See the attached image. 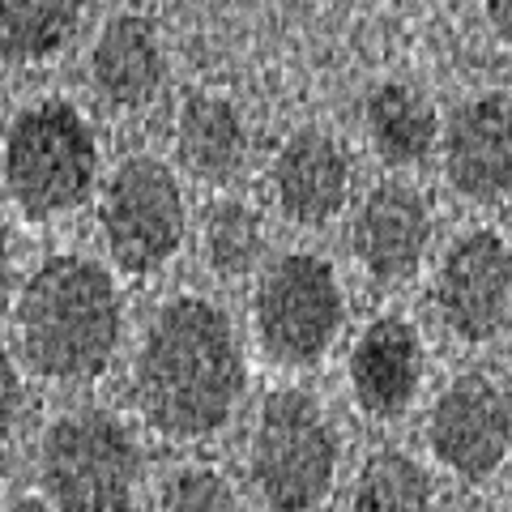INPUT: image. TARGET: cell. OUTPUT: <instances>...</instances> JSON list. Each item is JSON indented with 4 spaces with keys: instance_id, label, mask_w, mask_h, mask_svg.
<instances>
[{
    "instance_id": "ba28073f",
    "label": "cell",
    "mask_w": 512,
    "mask_h": 512,
    "mask_svg": "<svg viewBox=\"0 0 512 512\" xmlns=\"http://www.w3.org/2000/svg\"><path fill=\"white\" fill-rule=\"evenodd\" d=\"M431 453L466 483H483L512 453V402L495 380L466 372L448 380L427 427Z\"/></svg>"
},
{
    "instance_id": "d4e9b609",
    "label": "cell",
    "mask_w": 512,
    "mask_h": 512,
    "mask_svg": "<svg viewBox=\"0 0 512 512\" xmlns=\"http://www.w3.org/2000/svg\"><path fill=\"white\" fill-rule=\"evenodd\" d=\"M508 363H512V320H508Z\"/></svg>"
},
{
    "instance_id": "6da1fadb",
    "label": "cell",
    "mask_w": 512,
    "mask_h": 512,
    "mask_svg": "<svg viewBox=\"0 0 512 512\" xmlns=\"http://www.w3.org/2000/svg\"><path fill=\"white\" fill-rule=\"evenodd\" d=\"M244 393V355L214 303L171 299L146 329L133 367V397L146 423L171 440H201L231 419Z\"/></svg>"
},
{
    "instance_id": "8fae6325",
    "label": "cell",
    "mask_w": 512,
    "mask_h": 512,
    "mask_svg": "<svg viewBox=\"0 0 512 512\" xmlns=\"http://www.w3.org/2000/svg\"><path fill=\"white\" fill-rule=\"evenodd\" d=\"M431 244V210L419 188L384 180L367 192L359 218L350 227V248L376 282L393 286L419 274Z\"/></svg>"
},
{
    "instance_id": "cb8c5ba5",
    "label": "cell",
    "mask_w": 512,
    "mask_h": 512,
    "mask_svg": "<svg viewBox=\"0 0 512 512\" xmlns=\"http://www.w3.org/2000/svg\"><path fill=\"white\" fill-rule=\"evenodd\" d=\"M5 261H9V227L0 218V278H5Z\"/></svg>"
},
{
    "instance_id": "52a82bcc",
    "label": "cell",
    "mask_w": 512,
    "mask_h": 512,
    "mask_svg": "<svg viewBox=\"0 0 512 512\" xmlns=\"http://www.w3.org/2000/svg\"><path fill=\"white\" fill-rule=\"evenodd\" d=\"M99 227L107 252L128 274H146V269L171 261L188 227L184 197L171 167L146 154L124 158L99 197Z\"/></svg>"
},
{
    "instance_id": "3957f363",
    "label": "cell",
    "mask_w": 512,
    "mask_h": 512,
    "mask_svg": "<svg viewBox=\"0 0 512 512\" xmlns=\"http://www.w3.org/2000/svg\"><path fill=\"white\" fill-rule=\"evenodd\" d=\"M137 444L120 419L77 410L47 427L39 483L56 512H128L137 491Z\"/></svg>"
},
{
    "instance_id": "7c38bea8",
    "label": "cell",
    "mask_w": 512,
    "mask_h": 512,
    "mask_svg": "<svg viewBox=\"0 0 512 512\" xmlns=\"http://www.w3.org/2000/svg\"><path fill=\"white\" fill-rule=\"evenodd\" d=\"M274 197L278 210L299 227H325L342 214L350 197L346 150L320 128H299L282 141L274 158Z\"/></svg>"
},
{
    "instance_id": "277c9868",
    "label": "cell",
    "mask_w": 512,
    "mask_h": 512,
    "mask_svg": "<svg viewBox=\"0 0 512 512\" xmlns=\"http://www.w3.org/2000/svg\"><path fill=\"white\" fill-rule=\"evenodd\" d=\"M99 150L86 120L69 103H35L9 124L5 184L30 218H56L86 201Z\"/></svg>"
},
{
    "instance_id": "484cf974",
    "label": "cell",
    "mask_w": 512,
    "mask_h": 512,
    "mask_svg": "<svg viewBox=\"0 0 512 512\" xmlns=\"http://www.w3.org/2000/svg\"><path fill=\"white\" fill-rule=\"evenodd\" d=\"M508 512H512V500H508Z\"/></svg>"
},
{
    "instance_id": "603a6c76",
    "label": "cell",
    "mask_w": 512,
    "mask_h": 512,
    "mask_svg": "<svg viewBox=\"0 0 512 512\" xmlns=\"http://www.w3.org/2000/svg\"><path fill=\"white\" fill-rule=\"evenodd\" d=\"M5 512H56V508L47 500H18V504H9Z\"/></svg>"
},
{
    "instance_id": "d6986e66",
    "label": "cell",
    "mask_w": 512,
    "mask_h": 512,
    "mask_svg": "<svg viewBox=\"0 0 512 512\" xmlns=\"http://www.w3.org/2000/svg\"><path fill=\"white\" fill-rule=\"evenodd\" d=\"M261 248H265L261 218L239 201H218L210 218H205V261H210L214 274L222 278L248 274Z\"/></svg>"
},
{
    "instance_id": "8992f818",
    "label": "cell",
    "mask_w": 512,
    "mask_h": 512,
    "mask_svg": "<svg viewBox=\"0 0 512 512\" xmlns=\"http://www.w3.org/2000/svg\"><path fill=\"white\" fill-rule=\"evenodd\" d=\"M252 316L261 346L282 367H312L329 355L342 333V282L329 261L312 252H291L261 274Z\"/></svg>"
},
{
    "instance_id": "ac0fdd59",
    "label": "cell",
    "mask_w": 512,
    "mask_h": 512,
    "mask_svg": "<svg viewBox=\"0 0 512 512\" xmlns=\"http://www.w3.org/2000/svg\"><path fill=\"white\" fill-rule=\"evenodd\" d=\"M350 512H431V478L402 448H380L359 470Z\"/></svg>"
},
{
    "instance_id": "44dd1931",
    "label": "cell",
    "mask_w": 512,
    "mask_h": 512,
    "mask_svg": "<svg viewBox=\"0 0 512 512\" xmlns=\"http://www.w3.org/2000/svg\"><path fill=\"white\" fill-rule=\"evenodd\" d=\"M18 414H22V376H18V367H13L9 350L0 346V444L18 427Z\"/></svg>"
},
{
    "instance_id": "7402d4cb",
    "label": "cell",
    "mask_w": 512,
    "mask_h": 512,
    "mask_svg": "<svg viewBox=\"0 0 512 512\" xmlns=\"http://www.w3.org/2000/svg\"><path fill=\"white\" fill-rule=\"evenodd\" d=\"M487 5V22L495 30V39L512 43V0H483Z\"/></svg>"
},
{
    "instance_id": "4fadbf2b",
    "label": "cell",
    "mask_w": 512,
    "mask_h": 512,
    "mask_svg": "<svg viewBox=\"0 0 512 512\" xmlns=\"http://www.w3.org/2000/svg\"><path fill=\"white\" fill-rule=\"evenodd\" d=\"M423 380V342L410 320L380 316L372 320L350 350V389L372 419L406 414Z\"/></svg>"
},
{
    "instance_id": "e0dca14e",
    "label": "cell",
    "mask_w": 512,
    "mask_h": 512,
    "mask_svg": "<svg viewBox=\"0 0 512 512\" xmlns=\"http://www.w3.org/2000/svg\"><path fill=\"white\" fill-rule=\"evenodd\" d=\"M86 0H0V56L39 64L73 39Z\"/></svg>"
},
{
    "instance_id": "9c48e42d",
    "label": "cell",
    "mask_w": 512,
    "mask_h": 512,
    "mask_svg": "<svg viewBox=\"0 0 512 512\" xmlns=\"http://www.w3.org/2000/svg\"><path fill=\"white\" fill-rule=\"evenodd\" d=\"M512 308V248L500 231L478 227L453 239L436 269V312L461 342H487Z\"/></svg>"
},
{
    "instance_id": "5b68a950",
    "label": "cell",
    "mask_w": 512,
    "mask_h": 512,
    "mask_svg": "<svg viewBox=\"0 0 512 512\" xmlns=\"http://www.w3.org/2000/svg\"><path fill=\"white\" fill-rule=\"evenodd\" d=\"M338 478V436L308 393L278 389L252 436V483L274 512H308Z\"/></svg>"
},
{
    "instance_id": "9a60e30c",
    "label": "cell",
    "mask_w": 512,
    "mask_h": 512,
    "mask_svg": "<svg viewBox=\"0 0 512 512\" xmlns=\"http://www.w3.org/2000/svg\"><path fill=\"white\" fill-rule=\"evenodd\" d=\"M363 120L384 167H414L436 150L440 116L427 103V94H419L406 82H380L367 94Z\"/></svg>"
},
{
    "instance_id": "7a4b0ae2",
    "label": "cell",
    "mask_w": 512,
    "mask_h": 512,
    "mask_svg": "<svg viewBox=\"0 0 512 512\" xmlns=\"http://www.w3.org/2000/svg\"><path fill=\"white\" fill-rule=\"evenodd\" d=\"M22 355L47 380L99 376L120 342V295L103 265L52 256L18 299Z\"/></svg>"
},
{
    "instance_id": "ffe728a7",
    "label": "cell",
    "mask_w": 512,
    "mask_h": 512,
    "mask_svg": "<svg viewBox=\"0 0 512 512\" xmlns=\"http://www.w3.org/2000/svg\"><path fill=\"white\" fill-rule=\"evenodd\" d=\"M158 512H244L235 500V491L227 487V478L214 470H184L175 474L163 500H158Z\"/></svg>"
},
{
    "instance_id": "2e32d148",
    "label": "cell",
    "mask_w": 512,
    "mask_h": 512,
    "mask_svg": "<svg viewBox=\"0 0 512 512\" xmlns=\"http://www.w3.org/2000/svg\"><path fill=\"white\" fill-rule=\"evenodd\" d=\"M175 150L180 163L210 184H222L244 167L248 154V133L244 120L227 99L214 94H192L180 107V124H175Z\"/></svg>"
},
{
    "instance_id": "5bb4252c",
    "label": "cell",
    "mask_w": 512,
    "mask_h": 512,
    "mask_svg": "<svg viewBox=\"0 0 512 512\" xmlns=\"http://www.w3.org/2000/svg\"><path fill=\"white\" fill-rule=\"evenodd\" d=\"M94 90L111 107H146L167 77L163 39L146 13H116L94 39L90 52Z\"/></svg>"
},
{
    "instance_id": "30bf717a",
    "label": "cell",
    "mask_w": 512,
    "mask_h": 512,
    "mask_svg": "<svg viewBox=\"0 0 512 512\" xmlns=\"http://www.w3.org/2000/svg\"><path fill=\"white\" fill-rule=\"evenodd\" d=\"M444 175L466 201L491 205L512 192V94H478L444 124Z\"/></svg>"
}]
</instances>
